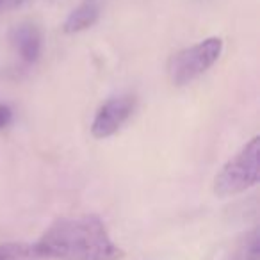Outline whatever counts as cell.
I'll return each instance as SVG.
<instances>
[{
    "label": "cell",
    "mask_w": 260,
    "mask_h": 260,
    "mask_svg": "<svg viewBox=\"0 0 260 260\" xmlns=\"http://www.w3.org/2000/svg\"><path fill=\"white\" fill-rule=\"evenodd\" d=\"M223 52L221 38H207L200 43L178 50L168 61V79L173 86H185L212 68Z\"/></svg>",
    "instance_id": "cell-3"
},
{
    "label": "cell",
    "mask_w": 260,
    "mask_h": 260,
    "mask_svg": "<svg viewBox=\"0 0 260 260\" xmlns=\"http://www.w3.org/2000/svg\"><path fill=\"white\" fill-rule=\"evenodd\" d=\"M11 43L15 45L18 55L25 62L38 61L41 54V34L30 23H23L13 29L11 32Z\"/></svg>",
    "instance_id": "cell-5"
},
{
    "label": "cell",
    "mask_w": 260,
    "mask_h": 260,
    "mask_svg": "<svg viewBox=\"0 0 260 260\" xmlns=\"http://www.w3.org/2000/svg\"><path fill=\"white\" fill-rule=\"evenodd\" d=\"M0 4H2V0H0Z\"/></svg>",
    "instance_id": "cell-9"
},
{
    "label": "cell",
    "mask_w": 260,
    "mask_h": 260,
    "mask_svg": "<svg viewBox=\"0 0 260 260\" xmlns=\"http://www.w3.org/2000/svg\"><path fill=\"white\" fill-rule=\"evenodd\" d=\"M100 16V0H84L79 8H75L64 22V32L75 34L86 30L96 23Z\"/></svg>",
    "instance_id": "cell-6"
},
{
    "label": "cell",
    "mask_w": 260,
    "mask_h": 260,
    "mask_svg": "<svg viewBox=\"0 0 260 260\" xmlns=\"http://www.w3.org/2000/svg\"><path fill=\"white\" fill-rule=\"evenodd\" d=\"M136 109V98L130 94L109 98L94 116L91 123V134L96 139H105L116 134L119 128L126 123V119L132 116Z\"/></svg>",
    "instance_id": "cell-4"
},
{
    "label": "cell",
    "mask_w": 260,
    "mask_h": 260,
    "mask_svg": "<svg viewBox=\"0 0 260 260\" xmlns=\"http://www.w3.org/2000/svg\"><path fill=\"white\" fill-rule=\"evenodd\" d=\"M36 258L32 246L23 242H8L0 246V260H32Z\"/></svg>",
    "instance_id": "cell-7"
},
{
    "label": "cell",
    "mask_w": 260,
    "mask_h": 260,
    "mask_svg": "<svg viewBox=\"0 0 260 260\" xmlns=\"http://www.w3.org/2000/svg\"><path fill=\"white\" fill-rule=\"evenodd\" d=\"M260 180V138L246 143L214 178V192L219 198L241 194Z\"/></svg>",
    "instance_id": "cell-2"
},
{
    "label": "cell",
    "mask_w": 260,
    "mask_h": 260,
    "mask_svg": "<svg viewBox=\"0 0 260 260\" xmlns=\"http://www.w3.org/2000/svg\"><path fill=\"white\" fill-rule=\"evenodd\" d=\"M11 119H13L11 109H9L8 105L0 104V128H6V126L11 123Z\"/></svg>",
    "instance_id": "cell-8"
},
{
    "label": "cell",
    "mask_w": 260,
    "mask_h": 260,
    "mask_svg": "<svg viewBox=\"0 0 260 260\" xmlns=\"http://www.w3.org/2000/svg\"><path fill=\"white\" fill-rule=\"evenodd\" d=\"M32 249L36 256L55 260H121L125 256L105 223L93 214L54 221Z\"/></svg>",
    "instance_id": "cell-1"
}]
</instances>
